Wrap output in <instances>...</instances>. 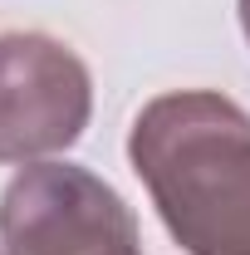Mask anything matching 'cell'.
Segmentation results:
<instances>
[{
    "label": "cell",
    "instance_id": "cell-1",
    "mask_svg": "<svg viewBox=\"0 0 250 255\" xmlns=\"http://www.w3.org/2000/svg\"><path fill=\"white\" fill-rule=\"evenodd\" d=\"M132 172L187 255H250V113L226 94L152 98L127 137Z\"/></svg>",
    "mask_w": 250,
    "mask_h": 255
},
{
    "label": "cell",
    "instance_id": "cell-2",
    "mask_svg": "<svg viewBox=\"0 0 250 255\" xmlns=\"http://www.w3.org/2000/svg\"><path fill=\"white\" fill-rule=\"evenodd\" d=\"M5 255H142L127 201L89 167L25 162L0 196Z\"/></svg>",
    "mask_w": 250,
    "mask_h": 255
},
{
    "label": "cell",
    "instance_id": "cell-3",
    "mask_svg": "<svg viewBox=\"0 0 250 255\" xmlns=\"http://www.w3.org/2000/svg\"><path fill=\"white\" fill-rule=\"evenodd\" d=\"M94 108L89 69L49 34H0V162H39L79 142Z\"/></svg>",
    "mask_w": 250,
    "mask_h": 255
},
{
    "label": "cell",
    "instance_id": "cell-4",
    "mask_svg": "<svg viewBox=\"0 0 250 255\" xmlns=\"http://www.w3.org/2000/svg\"><path fill=\"white\" fill-rule=\"evenodd\" d=\"M241 30H246V39H250V0H241Z\"/></svg>",
    "mask_w": 250,
    "mask_h": 255
}]
</instances>
